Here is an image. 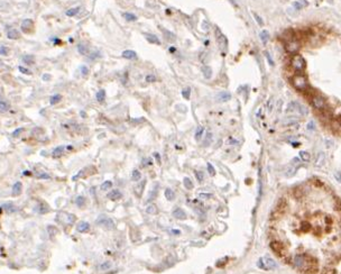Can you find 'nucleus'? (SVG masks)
<instances>
[{
	"label": "nucleus",
	"instance_id": "nucleus-45",
	"mask_svg": "<svg viewBox=\"0 0 341 274\" xmlns=\"http://www.w3.org/2000/svg\"><path fill=\"white\" fill-rule=\"evenodd\" d=\"M146 81L147 82H155L156 81V78H155V76H153V74H148V76H146Z\"/></svg>",
	"mask_w": 341,
	"mask_h": 274
},
{
	"label": "nucleus",
	"instance_id": "nucleus-36",
	"mask_svg": "<svg viewBox=\"0 0 341 274\" xmlns=\"http://www.w3.org/2000/svg\"><path fill=\"white\" fill-rule=\"evenodd\" d=\"M183 182H184V185H185V188H186V189H189V190L193 189V183H192V181H191L189 178H184Z\"/></svg>",
	"mask_w": 341,
	"mask_h": 274
},
{
	"label": "nucleus",
	"instance_id": "nucleus-7",
	"mask_svg": "<svg viewBox=\"0 0 341 274\" xmlns=\"http://www.w3.org/2000/svg\"><path fill=\"white\" fill-rule=\"evenodd\" d=\"M20 28L25 34H30L34 31V21L32 19H25L20 25Z\"/></svg>",
	"mask_w": 341,
	"mask_h": 274
},
{
	"label": "nucleus",
	"instance_id": "nucleus-18",
	"mask_svg": "<svg viewBox=\"0 0 341 274\" xmlns=\"http://www.w3.org/2000/svg\"><path fill=\"white\" fill-rule=\"evenodd\" d=\"M9 108H10V105L8 103V101H6L5 99H0V111L1 112L8 111Z\"/></svg>",
	"mask_w": 341,
	"mask_h": 274
},
{
	"label": "nucleus",
	"instance_id": "nucleus-51",
	"mask_svg": "<svg viewBox=\"0 0 341 274\" xmlns=\"http://www.w3.org/2000/svg\"><path fill=\"white\" fill-rule=\"evenodd\" d=\"M210 197H211L210 195H204V193H200V198H202V199H209Z\"/></svg>",
	"mask_w": 341,
	"mask_h": 274
},
{
	"label": "nucleus",
	"instance_id": "nucleus-55",
	"mask_svg": "<svg viewBox=\"0 0 341 274\" xmlns=\"http://www.w3.org/2000/svg\"><path fill=\"white\" fill-rule=\"evenodd\" d=\"M155 156H156V160H157V162L161 163V160H159V155L157 154V153H156V154H155Z\"/></svg>",
	"mask_w": 341,
	"mask_h": 274
},
{
	"label": "nucleus",
	"instance_id": "nucleus-23",
	"mask_svg": "<svg viewBox=\"0 0 341 274\" xmlns=\"http://www.w3.org/2000/svg\"><path fill=\"white\" fill-rule=\"evenodd\" d=\"M165 197H166V199L168 200V201H172V200H174V199H175L174 191L170 190V189H166V190H165Z\"/></svg>",
	"mask_w": 341,
	"mask_h": 274
},
{
	"label": "nucleus",
	"instance_id": "nucleus-24",
	"mask_svg": "<svg viewBox=\"0 0 341 274\" xmlns=\"http://www.w3.org/2000/svg\"><path fill=\"white\" fill-rule=\"evenodd\" d=\"M104 99H106V91H104L103 89H101V90H99L98 93H97V100H98L99 102H103Z\"/></svg>",
	"mask_w": 341,
	"mask_h": 274
},
{
	"label": "nucleus",
	"instance_id": "nucleus-39",
	"mask_svg": "<svg viewBox=\"0 0 341 274\" xmlns=\"http://www.w3.org/2000/svg\"><path fill=\"white\" fill-rule=\"evenodd\" d=\"M195 176H196V179H198L199 182H202L203 180H204V173L201 171H195Z\"/></svg>",
	"mask_w": 341,
	"mask_h": 274
},
{
	"label": "nucleus",
	"instance_id": "nucleus-19",
	"mask_svg": "<svg viewBox=\"0 0 341 274\" xmlns=\"http://www.w3.org/2000/svg\"><path fill=\"white\" fill-rule=\"evenodd\" d=\"M21 190H23V184L20 182H16L14 184V187H12V195H20Z\"/></svg>",
	"mask_w": 341,
	"mask_h": 274
},
{
	"label": "nucleus",
	"instance_id": "nucleus-50",
	"mask_svg": "<svg viewBox=\"0 0 341 274\" xmlns=\"http://www.w3.org/2000/svg\"><path fill=\"white\" fill-rule=\"evenodd\" d=\"M266 57H267V60L269 61L270 65H274V62H273V60H272V57H270V55H268V53H267V52H266Z\"/></svg>",
	"mask_w": 341,
	"mask_h": 274
},
{
	"label": "nucleus",
	"instance_id": "nucleus-40",
	"mask_svg": "<svg viewBox=\"0 0 341 274\" xmlns=\"http://www.w3.org/2000/svg\"><path fill=\"white\" fill-rule=\"evenodd\" d=\"M37 210L40 211V214H45V212H47V211H48V207H47V206H45L44 203H40V207L37 208Z\"/></svg>",
	"mask_w": 341,
	"mask_h": 274
},
{
	"label": "nucleus",
	"instance_id": "nucleus-48",
	"mask_svg": "<svg viewBox=\"0 0 341 274\" xmlns=\"http://www.w3.org/2000/svg\"><path fill=\"white\" fill-rule=\"evenodd\" d=\"M24 131V128H18V129H16V131L12 133V136L14 137H17L18 135H20V133H23Z\"/></svg>",
	"mask_w": 341,
	"mask_h": 274
},
{
	"label": "nucleus",
	"instance_id": "nucleus-41",
	"mask_svg": "<svg viewBox=\"0 0 341 274\" xmlns=\"http://www.w3.org/2000/svg\"><path fill=\"white\" fill-rule=\"evenodd\" d=\"M208 172H209V174H210L211 176H214V175H215V170H214V167L212 166L211 163H208Z\"/></svg>",
	"mask_w": 341,
	"mask_h": 274
},
{
	"label": "nucleus",
	"instance_id": "nucleus-44",
	"mask_svg": "<svg viewBox=\"0 0 341 274\" xmlns=\"http://www.w3.org/2000/svg\"><path fill=\"white\" fill-rule=\"evenodd\" d=\"M18 69H19V71L21 72V73H24V74H28V76H30V74H32V72L29 71L28 69L24 68V66H19Z\"/></svg>",
	"mask_w": 341,
	"mask_h": 274
},
{
	"label": "nucleus",
	"instance_id": "nucleus-1",
	"mask_svg": "<svg viewBox=\"0 0 341 274\" xmlns=\"http://www.w3.org/2000/svg\"><path fill=\"white\" fill-rule=\"evenodd\" d=\"M269 246L300 274H341V198L312 178L278 199Z\"/></svg>",
	"mask_w": 341,
	"mask_h": 274
},
{
	"label": "nucleus",
	"instance_id": "nucleus-21",
	"mask_svg": "<svg viewBox=\"0 0 341 274\" xmlns=\"http://www.w3.org/2000/svg\"><path fill=\"white\" fill-rule=\"evenodd\" d=\"M202 73L206 79H211V76H212V70H211V68H209V66H203Z\"/></svg>",
	"mask_w": 341,
	"mask_h": 274
},
{
	"label": "nucleus",
	"instance_id": "nucleus-42",
	"mask_svg": "<svg viewBox=\"0 0 341 274\" xmlns=\"http://www.w3.org/2000/svg\"><path fill=\"white\" fill-rule=\"evenodd\" d=\"M8 53H9V50L6 47V46H1V47H0V55L7 56L8 55Z\"/></svg>",
	"mask_w": 341,
	"mask_h": 274
},
{
	"label": "nucleus",
	"instance_id": "nucleus-20",
	"mask_svg": "<svg viewBox=\"0 0 341 274\" xmlns=\"http://www.w3.org/2000/svg\"><path fill=\"white\" fill-rule=\"evenodd\" d=\"M63 152H64V147L63 146L56 147L55 150L53 151V157H55V159H59V157H61V156L63 155Z\"/></svg>",
	"mask_w": 341,
	"mask_h": 274
},
{
	"label": "nucleus",
	"instance_id": "nucleus-33",
	"mask_svg": "<svg viewBox=\"0 0 341 274\" xmlns=\"http://www.w3.org/2000/svg\"><path fill=\"white\" fill-rule=\"evenodd\" d=\"M123 17H125L126 20H128V21H135V20H137V17H136L134 14H130V12L123 14Z\"/></svg>",
	"mask_w": 341,
	"mask_h": 274
},
{
	"label": "nucleus",
	"instance_id": "nucleus-52",
	"mask_svg": "<svg viewBox=\"0 0 341 274\" xmlns=\"http://www.w3.org/2000/svg\"><path fill=\"white\" fill-rule=\"evenodd\" d=\"M43 79L45 80V81H49V79H51V76H49V74H44Z\"/></svg>",
	"mask_w": 341,
	"mask_h": 274
},
{
	"label": "nucleus",
	"instance_id": "nucleus-47",
	"mask_svg": "<svg viewBox=\"0 0 341 274\" xmlns=\"http://www.w3.org/2000/svg\"><path fill=\"white\" fill-rule=\"evenodd\" d=\"M293 7L294 9H298V10H301L302 8H303V6H302L298 1H295V2H293Z\"/></svg>",
	"mask_w": 341,
	"mask_h": 274
},
{
	"label": "nucleus",
	"instance_id": "nucleus-14",
	"mask_svg": "<svg viewBox=\"0 0 341 274\" xmlns=\"http://www.w3.org/2000/svg\"><path fill=\"white\" fill-rule=\"evenodd\" d=\"M262 261L263 262H265V265H267V269H269V270H272V269H276V267H277V264H276L275 261L272 259V258L265 257V258H263Z\"/></svg>",
	"mask_w": 341,
	"mask_h": 274
},
{
	"label": "nucleus",
	"instance_id": "nucleus-15",
	"mask_svg": "<svg viewBox=\"0 0 341 274\" xmlns=\"http://www.w3.org/2000/svg\"><path fill=\"white\" fill-rule=\"evenodd\" d=\"M123 59H127V60H132L136 57V52L131 51V50H126V51L123 52Z\"/></svg>",
	"mask_w": 341,
	"mask_h": 274
},
{
	"label": "nucleus",
	"instance_id": "nucleus-8",
	"mask_svg": "<svg viewBox=\"0 0 341 274\" xmlns=\"http://www.w3.org/2000/svg\"><path fill=\"white\" fill-rule=\"evenodd\" d=\"M231 99V93L229 91H222L217 95V101L218 102H226Z\"/></svg>",
	"mask_w": 341,
	"mask_h": 274
},
{
	"label": "nucleus",
	"instance_id": "nucleus-38",
	"mask_svg": "<svg viewBox=\"0 0 341 274\" xmlns=\"http://www.w3.org/2000/svg\"><path fill=\"white\" fill-rule=\"evenodd\" d=\"M110 267H111V263L110 262H104V263H102V264L99 266V270L100 271H106V270H109Z\"/></svg>",
	"mask_w": 341,
	"mask_h": 274
},
{
	"label": "nucleus",
	"instance_id": "nucleus-31",
	"mask_svg": "<svg viewBox=\"0 0 341 274\" xmlns=\"http://www.w3.org/2000/svg\"><path fill=\"white\" fill-rule=\"evenodd\" d=\"M111 187H112V182H111V181H106V182H103L102 184H101L100 189L102 191H108Z\"/></svg>",
	"mask_w": 341,
	"mask_h": 274
},
{
	"label": "nucleus",
	"instance_id": "nucleus-30",
	"mask_svg": "<svg viewBox=\"0 0 341 274\" xmlns=\"http://www.w3.org/2000/svg\"><path fill=\"white\" fill-rule=\"evenodd\" d=\"M80 11V7H75V8H71L69 9L68 11H66V15H68L69 17H73L75 16L76 14Z\"/></svg>",
	"mask_w": 341,
	"mask_h": 274
},
{
	"label": "nucleus",
	"instance_id": "nucleus-43",
	"mask_svg": "<svg viewBox=\"0 0 341 274\" xmlns=\"http://www.w3.org/2000/svg\"><path fill=\"white\" fill-rule=\"evenodd\" d=\"M253 15H254V18H255V19H256V21H257V24H258V25H260V26H263V25H264V21H263V20H262V18H260V17L258 16L257 14H255V12H253Z\"/></svg>",
	"mask_w": 341,
	"mask_h": 274
},
{
	"label": "nucleus",
	"instance_id": "nucleus-37",
	"mask_svg": "<svg viewBox=\"0 0 341 274\" xmlns=\"http://www.w3.org/2000/svg\"><path fill=\"white\" fill-rule=\"evenodd\" d=\"M211 142H212V134L211 133H206V140H204V146H209L211 144Z\"/></svg>",
	"mask_w": 341,
	"mask_h": 274
},
{
	"label": "nucleus",
	"instance_id": "nucleus-25",
	"mask_svg": "<svg viewBox=\"0 0 341 274\" xmlns=\"http://www.w3.org/2000/svg\"><path fill=\"white\" fill-rule=\"evenodd\" d=\"M62 100V95H54L51 97V99H49V103L51 105H56V103H59Z\"/></svg>",
	"mask_w": 341,
	"mask_h": 274
},
{
	"label": "nucleus",
	"instance_id": "nucleus-34",
	"mask_svg": "<svg viewBox=\"0 0 341 274\" xmlns=\"http://www.w3.org/2000/svg\"><path fill=\"white\" fill-rule=\"evenodd\" d=\"M182 95L184 99H190L191 95V89L190 88H184L182 90Z\"/></svg>",
	"mask_w": 341,
	"mask_h": 274
},
{
	"label": "nucleus",
	"instance_id": "nucleus-56",
	"mask_svg": "<svg viewBox=\"0 0 341 274\" xmlns=\"http://www.w3.org/2000/svg\"><path fill=\"white\" fill-rule=\"evenodd\" d=\"M24 174H25V175H30V172H27V171H25V172H24Z\"/></svg>",
	"mask_w": 341,
	"mask_h": 274
},
{
	"label": "nucleus",
	"instance_id": "nucleus-5",
	"mask_svg": "<svg viewBox=\"0 0 341 274\" xmlns=\"http://www.w3.org/2000/svg\"><path fill=\"white\" fill-rule=\"evenodd\" d=\"M300 50H301V43H300L298 40L293 38V40H288V42L286 43V51H287V53L296 54Z\"/></svg>",
	"mask_w": 341,
	"mask_h": 274
},
{
	"label": "nucleus",
	"instance_id": "nucleus-46",
	"mask_svg": "<svg viewBox=\"0 0 341 274\" xmlns=\"http://www.w3.org/2000/svg\"><path fill=\"white\" fill-rule=\"evenodd\" d=\"M301 156L303 160H305V161H309L310 160V155L308 152H301Z\"/></svg>",
	"mask_w": 341,
	"mask_h": 274
},
{
	"label": "nucleus",
	"instance_id": "nucleus-27",
	"mask_svg": "<svg viewBox=\"0 0 341 274\" xmlns=\"http://www.w3.org/2000/svg\"><path fill=\"white\" fill-rule=\"evenodd\" d=\"M203 133H204V128H203L202 126H200V127L196 128V131H195V139H196V140H200L203 135Z\"/></svg>",
	"mask_w": 341,
	"mask_h": 274
},
{
	"label": "nucleus",
	"instance_id": "nucleus-35",
	"mask_svg": "<svg viewBox=\"0 0 341 274\" xmlns=\"http://www.w3.org/2000/svg\"><path fill=\"white\" fill-rule=\"evenodd\" d=\"M75 202L79 207H83L84 203H85V198H84L83 195H79V197L75 199Z\"/></svg>",
	"mask_w": 341,
	"mask_h": 274
},
{
	"label": "nucleus",
	"instance_id": "nucleus-26",
	"mask_svg": "<svg viewBox=\"0 0 341 274\" xmlns=\"http://www.w3.org/2000/svg\"><path fill=\"white\" fill-rule=\"evenodd\" d=\"M78 51H79L80 54H82V55H87L89 50H88V46H85L84 44H79V46H78Z\"/></svg>",
	"mask_w": 341,
	"mask_h": 274
},
{
	"label": "nucleus",
	"instance_id": "nucleus-16",
	"mask_svg": "<svg viewBox=\"0 0 341 274\" xmlns=\"http://www.w3.org/2000/svg\"><path fill=\"white\" fill-rule=\"evenodd\" d=\"M21 60H23V62H24L25 64H27V65H33V64L35 63V56L34 55H24Z\"/></svg>",
	"mask_w": 341,
	"mask_h": 274
},
{
	"label": "nucleus",
	"instance_id": "nucleus-54",
	"mask_svg": "<svg viewBox=\"0 0 341 274\" xmlns=\"http://www.w3.org/2000/svg\"><path fill=\"white\" fill-rule=\"evenodd\" d=\"M272 102H273V100L270 99V101H268V109H269V111L272 110Z\"/></svg>",
	"mask_w": 341,
	"mask_h": 274
},
{
	"label": "nucleus",
	"instance_id": "nucleus-2",
	"mask_svg": "<svg viewBox=\"0 0 341 274\" xmlns=\"http://www.w3.org/2000/svg\"><path fill=\"white\" fill-rule=\"evenodd\" d=\"M292 84H293V87L295 88V89H298V90H300V91H304V90H306L308 88L310 87L309 85V81H308V79H306L305 76H303V73H298V74H296V76H294L293 78H292Z\"/></svg>",
	"mask_w": 341,
	"mask_h": 274
},
{
	"label": "nucleus",
	"instance_id": "nucleus-28",
	"mask_svg": "<svg viewBox=\"0 0 341 274\" xmlns=\"http://www.w3.org/2000/svg\"><path fill=\"white\" fill-rule=\"evenodd\" d=\"M146 211H147V214H157V207L155 206V205H149V206L146 208Z\"/></svg>",
	"mask_w": 341,
	"mask_h": 274
},
{
	"label": "nucleus",
	"instance_id": "nucleus-11",
	"mask_svg": "<svg viewBox=\"0 0 341 274\" xmlns=\"http://www.w3.org/2000/svg\"><path fill=\"white\" fill-rule=\"evenodd\" d=\"M145 183H146V181L144 180V181H142V182H139L138 184H136L135 188H134V191H135V193L137 197H142V193H143L144 189H145Z\"/></svg>",
	"mask_w": 341,
	"mask_h": 274
},
{
	"label": "nucleus",
	"instance_id": "nucleus-12",
	"mask_svg": "<svg viewBox=\"0 0 341 274\" xmlns=\"http://www.w3.org/2000/svg\"><path fill=\"white\" fill-rule=\"evenodd\" d=\"M145 35V38L147 40V42L151 44H156V45H158L161 42H159L158 37L156 35H153V34H144Z\"/></svg>",
	"mask_w": 341,
	"mask_h": 274
},
{
	"label": "nucleus",
	"instance_id": "nucleus-10",
	"mask_svg": "<svg viewBox=\"0 0 341 274\" xmlns=\"http://www.w3.org/2000/svg\"><path fill=\"white\" fill-rule=\"evenodd\" d=\"M108 198L112 200V201H117V200L123 198V195H121V192L119 190H112L111 192L108 193Z\"/></svg>",
	"mask_w": 341,
	"mask_h": 274
},
{
	"label": "nucleus",
	"instance_id": "nucleus-29",
	"mask_svg": "<svg viewBox=\"0 0 341 274\" xmlns=\"http://www.w3.org/2000/svg\"><path fill=\"white\" fill-rule=\"evenodd\" d=\"M268 38H269V33L267 32V31H263V32H260V40H263V43L264 44L267 43Z\"/></svg>",
	"mask_w": 341,
	"mask_h": 274
},
{
	"label": "nucleus",
	"instance_id": "nucleus-57",
	"mask_svg": "<svg viewBox=\"0 0 341 274\" xmlns=\"http://www.w3.org/2000/svg\"><path fill=\"white\" fill-rule=\"evenodd\" d=\"M170 52H175V48L174 47H170Z\"/></svg>",
	"mask_w": 341,
	"mask_h": 274
},
{
	"label": "nucleus",
	"instance_id": "nucleus-9",
	"mask_svg": "<svg viewBox=\"0 0 341 274\" xmlns=\"http://www.w3.org/2000/svg\"><path fill=\"white\" fill-rule=\"evenodd\" d=\"M173 216H174L176 219H179V220H185V219H186L185 211L183 210V209H180V208H177V209H175V210L173 211Z\"/></svg>",
	"mask_w": 341,
	"mask_h": 274
},
{
	"label": "nucleus",
	"instance_id": "nucleus-6",
	"mask_svg": "<svg viewBox=\"0 0 341 274\" xmlns=\"http://www.w3.org/2000/svg\"><path fill=\"white\" fill-rule=\"evenodd\" d=\"M215 35H217V42L219 44V47L222 52L227 51V47H228V40H227V37L221 32L219 28H215Z\"/></svg>",
	"mask_w": 341,
	"mask_h": 274
},
{
	"label": "nucleus",
	"instance_id": "nucleus-22",
	"mask_svg": "<svg viewBox=\"0 0 341 274\" xmlns=\"http://www.w3.org/2000/svg\"><path fill=\"white\" fill-rule=\"evenodd\" d=\"M2 209H5L7 212H15V211H17V208L14 206L12 203H6V205H4V206H2Z\"/></svg>",
	"mask_w": 341,
	"mask_h": 274
},
{
	"label": "nucleus",
	"instance_id": "nucleus-53",
	"mask_svg": "<svg viewBox=\"0 0 341 274\" xmlns=\"http://www.w3.org/2000/svg\"><path fill=\"white\" fill-rule=\"evenodd\" d=\"M40 179H49V175L44 174V173H43V174H40Z\"/></svg>",
	"mask_w": 341,
	"mask_h": 274
},
{
	"label": "nucleus",
	"instance_id": "nucleus-58",
	"mask_svg": "<svg viewBox=\"0 0 341 274\" xmlns=\"http://www.w3.org/2000/svg\"><path fill=\"white\" fill-rule=\"evenodd\" d=\"M68 150H70V151H71V150H73V146H68Z\"/></svg>",
	"mask_w": 341,
	"mask_h": 274
},
{
	"label": "nucleus",
	"instance_id": "nucleus-17",
	"mask_svg": "<svg viewBox=\"0 0 341 274\" xmlns=\"http://www.w3.org/2000/svg\"><path fill=\"white\" fill-rule=\"evenodd\" d=\"M19 33L17 29H10L8 33H7V37L9 40H18L19 38Z\"/></svg>",
	"mask_w": 341,
	"mask_h": 274
},
{
	"label": "nucleus",
	"instance_id": "nucleus-3",
	"mask_svg": "<svg viewBox=\"0 0 341 274\" xmlns=\"http://www.w3.org/2000/svg\"><path fill=\"white\" fill-rule=\"evenodd\" d=\"M291 65H292V68H293L295 71H298V73H301V74L305 71V66H306L305 60H304L303 56L300 55V54H294V56L292 57V60H291Z\"/></svg>",
	"mask_w": 341,
	"mask_h": 274
},
{
	"label": "nucleus",
	"instance_id": "nucleus-32",
	"mask_svg": "<svg viewBox=\"0 0 341 274\" xmlns=\"http://www.w3.org/2000/svg\"><path fill=\"white\" fill-rule=\"evenodd\" d=\"M140 178H142V174H140V172H139L138 170H134V171H132V175H131V180L136 182V181L140 180Z\"/></svg>",
	"mask_w": 341,
	"mask_h": 274
},
{
	"label": "nucleus",
	"instance_id": "nucleus-49",
	"mask_svg": "<svg viewBox=\"0 0 341 274\" xmlns=\"http://www.w3.org/2000/svg\"><path fill=\"white\" fill-rule=\"evenodd\" d=\"M81 71H82V74H83V76H88V74H89V69H88L85 65L81 66Z\"/></svg>",
	"mask_w": 341,
	"mask_h": 274
},
{
	"label": "nucleus",
	"instance_id": "nucleus-13",
	"mask_svg": "<svg viewBox=\"0 0 341 274\" xmlns=\"http://www.w3.org/2000/svg\"><path fill=\"white\" fill-rule=\"evenodd\" d=\"M90 229V225H89V223H87V221H81V223L76 226V230L79 231V233H85V231H88Z\"/></svg>",
	"mask_w": 341,
	"mask_h": 274
},
{
	"label": "nucleus",
	"instance_id": "nucleus-4",
	"mask_svg": "<svg viewBox=\"0 0 341 274\" xmlns=\"http://www.w3.org/2000/svg\"><path fill=\"white\" fill-rule=\"evenodd\" d=\"M95 223H97V225H99L100 227H102V228H104V229H115V223H113V220L111 218H109V217H107V216H104V214H101V216H99L98 218H97V220H95Z\"/></svg>",
	"mask_w": 341,
	"mask_h": 274
}]
</instances>
